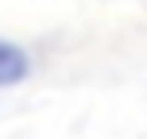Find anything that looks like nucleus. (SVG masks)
I'll use <instances>...</instances> for the list:
<instances>
[{
    "label": "nucleus",
    "mask_w": 147,
    "mask_h": 139,
    "mask_svg": "<svg viewBox=\"0 0 147 139\" xmlns=\"http://www.w3.org/2000/svg\"><path fill=\"white\" fill-rule=\"evenodd\" d=\"M23 73H27V54L0 39V85H16L23 81Z\"/></svg>",
    "instance_id": "obj_1"
}]
</instances>
